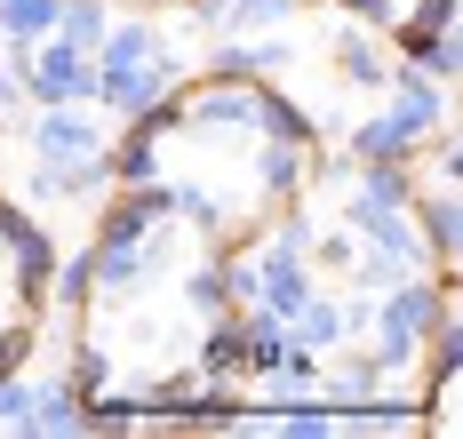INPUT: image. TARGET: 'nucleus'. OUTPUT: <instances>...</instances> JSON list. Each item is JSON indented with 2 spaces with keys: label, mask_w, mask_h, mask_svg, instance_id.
Segmentation results:
<instances>
[{
  "label": "nucleus",
  "mask_w": 463,
  "mask_h": 439,
  "mask_svg": "<svg viewBox=\"0 0 463 439\" xmlns=\"http://www.w3.org/2000/svg\"><path fill=\"white\" fill-rule=\"evenodd\" d=\"M64 384L80 391V399H96V391L112 384V351H104L96 336H72V368H64Z\"/></svg>",
  "instance_id": "6ab92c4d"
},
{
  "label": "nucleus",
  "mask_w": 463,
  "mask_h": 439,
  "mask_svg": "<svg viewBox=\"0 0 463 439\" xmlns=\"http://www.w3.org/2000/svg\"><path fill=\"white\" fill-rule=\"evenodd\" d=\"M184 312L192 320H216V312H232V280H224V248H208L200 264L184 272Z\"/></svg>",
  "instance_id": "f3484780"
},
{
  "label": "nucleus",
  "mask_w": 463,
  "mask_h": 439,
  "mask_svg": "<svg viewBox=\"0 0 463 439\" xmlns=\"http://www.w3.org/2000/svg\"><path fill=\"white\" fill-rule=\"evenodd\" d=\"M16 80H24V104H96V56L72 49L64 33H48L16 64Z\"/></svg>",
  "instance_id": "7ed1b4c3"
},
{
  "label": "nucleus",
  "mask_w": 463,
  "mask_h": 439,
  "mask_svg": "<svg viewBox=\"0 0 463 439\" xmlns=\"http://www.w3.org/2000/svg\"><path fill=\"white\" fill-rule=\"evenodd\" d=\"M248 248H256V304H248L256 320H288L304 295L320 288V272H312V256H304V248H279L272 232H256Z\"/></svg>",
  "instance_id": "20e7f679"
},
{
  "label": "nucleus",
  "mask_w": 463,
  "mask_h": 439,
  "mask_svg": "<svg viewBox=\"0 0 463 439\" xmlns=\"http://www.w3.org/2000/svg\"><path fill=\"white\" fill-rule=\"evenodd\" d=\"M120 432H144V407L137 391H96V399H80V439H120Z\"/></svg>",
  "instance_id": "dca6fc26"
},
{
  "label": "nucleus",
  "mask_w": 463,
  "mask_h": 439,
  "mask_svg": "<svg viewBox=\"0 0 463 439\" xmlns=\"http://www.w3.org/2000/svg\"><path fill=\"white\" fill-rule=\"evenodd\" d=\"M184 16L216 41V33H279L296 16V0H184Z\"/></svg>",
  "instance_id": "0eeeda50"
},
{
  "label": "nucleus",
  "mask_w": 463,
  "mask_h": 439,
  "mask_svg": "<svg viewBox=\"0 0 463 439\" xmlns=\"http://www.w3.org/2000/svg\"><path fill=\"white\" fill-rule=\"evenodd\" d=\"M192 368H200V376H216V384H240V376H248V320H240V312H216V320H200Z\"/></svg>",
  "instance_id": "1a4fd4ad"
},
{
  "label": "nucleus",
  "mask_w": 463,
  "mask_h": 439,
  "mask_svg": "<svg viewBox=\"0 0 463 439\" xmlns=\"http://www.w3.org/2000/svg\"><path fill=\"white\" fill-rule=\"evenodd\" d=\"M392 376H383V360L375 351H352L335 376H320V391H327V407H352V399H368V391H383Z\"/></svg>",
  "instance_id": "a211bd4d"
},
{
  "label": "nucleus",
  "mask_w": 463,
  "mask_h": 439,
  "mask_svg": "<svg viewBox=\"0 0 463 439\" xmlns=\"http://www.w3.org/2000/svg\"><path fill=\"white\" fill-rule=\"evenodd\" d=\"M16 136L33 160H96L112 145V120L96 104H33V120H16Z\"/></svg>",
  "instance_id": "f03ea898"
},
{
  "label": "nucleus",
  "mask_w": 463,
  "mask_h": 439,
  "mask_svg": "<svg viewBox=\"0 0 463 439\" xmlns=\"http://www.w3.org/2000/svg\"><path fill=\"white\" fill-rule=\"evenodd\" d=\"M288 336L296 343H312V351H344V295H327L312 288L296 312H288Z\"/></svg>",
  "instance_id": "4468645a"
},
{
  "label": "nucleus",
  "mask_w": 463,
  "mask_h": 439,
  "mask_svg": "<svg viewBox=\"0 0 463 439\" xmlns=\"http://www.w3.org/2000/svg\"><path fill=\"white\" fill-rule=\"evenodd\" d=\"M176 104H184V128H200V136H248V112H256V80H208V72H192L184 89H176Z\"/></svg>",
  "instance_id": "423d86ee"
},
{
  "label": "nucleus",
  "mask_w": 463,
  "mask_h": 439,
  "mask_svg": "<svg viewBox=\"0 0 463 439\" xmlns=\"http://www.w3.org/2000/svg\"><path fill=\"white\" fill-rule=\"evenodd\" d=\"M0 248H8V264H16L24 304H41V295H48V272H56V256H64V248L48 240V224L24 208V200H8V192H0Z\"/></svg>",
  "instance_id": "39448f33"
},
{
  "label": "nucleus",
  "mask_w": 463,
  "mask_h": 439,
  "mask_svg": "<svg viewBox=\"0 0 463 439\" xmlns=\"http://www.w3.org/2000/svg\"><path fill=\"white\" fill-rule=\"evenodd\" d=\"M104 176H112V184H152V176H168L160 136H152V128H120V136L104 145Z\"/></svg>",
  "instance_id": "f8f14e48"
},
{
  "label": "nucleus",
  "mask_w": 463,
  "mask_h": 439,
  "mask_svg": "<svg viewBox=\"0 0 463 439\" xmlns=\"http://www.w3.org/2000/svg\"><path fill=\"white\" fill-rule=\"evenodd\" d=\"M352 256H360V240L335 224V232H312V272H327V280H352Z\"/></svg>",
  "instance_id": "aec40b11"
},
{
  "label": "nucleus",
  "mask_w": 463,
  "mask_h": 439,
  "mask_svg": "<svg viewBox=\"0 0 463 439\" xmlns=\"http://www.w3.org/2000/svg\"><path fill=\"white\" fill-rule=\"evenodd\" d=\"M304 160H312V145H279V136H256V208L272 216L279 200H304Z\"/></svg>",
  "instance_id": "6e6552de"
},
{
  "label": "nucleus",
  "mask_w": 463,
  "mask_h": 439,
  "mask_svg": "<svg viewBox=\"0 0 463 439\" xmlns=\"http://www.w3.org/2000/svg\"><path fill=\"white\" fill-rule=\"evenodd\" d=\"M41 304H56L64 320H80L96 304V248H72V256H56V272H48V295Z\"/></svg>",
  "instance_id": "ddd939ff"
},
{
  "label": "nucleus",
  "mask_w": 463,
  "mask_h": 439,
  "mask_svg": "<svg viewBox=\"0 0 463 439\" xmlns=\"http://www.w3.org/2000/svg\"><path fill=\"white\" fill-rule=\"evenodd\" d=\"M24 439H80V391L64 384V368L33 376V424H24Z\"/></svg>",
  "instance_id": "9b49d317"
},
{
  "label": "nucleus",
  "mask_w": 463,
  "mask_h": 439,
  "mask_svg": "<svg viewBox=\"0 0 463 439\" xmlns=\"http://www.w3.org/2000/svg\"><path fill=\"white\" fill-rule=\"evenodd\" d=\"M33 351H41V320L24 312V320L0 328V376H8V368H33Z\"/></svg>",
  "instance_id": "4be33fe9"
},
{
  "label": "nucleus",
  "mask_w": 463,
  "mask_h": 439,
  "mask_svg": "<svg viewBox=\"0 0 463 439\" xmlns=\"http://www.w3.org/2000/svg\"><path fill=\"white\" fill-rule=\"evenodd\" d=\"M335 80H352V89H383V80H392V49H383L375 33H344V41H335Z\"/></svg>",
  "instance_id": "2eb2a0df"
},
{
  "label": "nucleus",
  "mask_w": 463,
  "mask_h": 439,
  "mask_svg": "<svg viewBox=\"0 0 463 439\" xmlns=\"http://www.w3.org/2000/svg\"><path fill=\"white\" fill-rule=\"evenodd\" d=\"M456 272H431V280H392V288H375V320H368V351L383 360V376H400V384H416L423 368V343L431 328L456 312Z\"/></svg>",
  "instance_id": "f257e3e1"
},
{
  "label": "nucleus",
  "mask_w": 463,
  "mask_h": 439,
  "mask_svg": "<svg viewBox=\"0 0 463 439\" xmlns=\"http://www.w3.org/2000/svg\"><path fill=\"white\" fill-rule=\"evenodd\" d=\"M33 424V368H8L0 376V432H24Z\"/></svg>",
  "instance_id": "412c9836"
},
{
  "label": "nucleus",
  "mask_w": 463,
  "mask_h": 439,
  "mask_svg": "<svg viewBox=\"0 0 463 439\" xmlns=\"http://www.w3.org/2000/svg\"><path fill=\"white\" fill-rule=\"evenodd\" d=\"M248 136H279V145H320L327 128L304 112L296 97H279L272 80H256V112H248Z\"/></svg>",
  "instance_id": "9d476101"
}]
</instances>
